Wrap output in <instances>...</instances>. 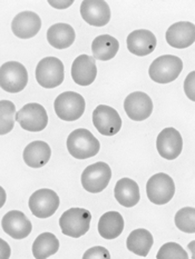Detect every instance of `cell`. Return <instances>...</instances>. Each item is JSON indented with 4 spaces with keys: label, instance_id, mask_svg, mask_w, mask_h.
<instances>
[{
    "label": "cell",
    "instance_id": "3",
    "mask_svg": "<svg viewBox=\"0 0 195 259\" xmlns=\"http://www.w3.org/2000/svg\"><path fill=\"white\" fill-rule=\"evenodd\" d=\"M183 70V61L173 55H164L156 58L149 66L150 79L158 83H170L177 79Z\"/></svg>",
    "mask_w": 195,
    "mask_h": 259
},
{
    "label": "cell",
    "instance_id": "4",
    "mask_svg": "<svg viewBox=\"0 0 195 259\" xmlns=\"http://www.w3.org/2000/svg\"><path fill=\"white\" fill-rule=\"evenodd\" d=\"M55 112L64 121L78 120L85 112L86 103L82 95L75 92H65L58 95L54 104Z\"/></svg>",
    "mask_w": 195,
    "mask_h": 259
},
{
    "label": "cell",
    "instance_id": "31",
    "mask_svg": "<svg viewBox=\"0 0 195 259\" xmlns=\"http://www.w3.org/2000/svg\"><path fill=\"white\" fill-rule=\"evenodd\" d=\"M184 92L189 100H195V71L189 72L184 80Z\"/></svg>",
    "mask_w": 195,
    "mask_h": 259
},
{
    "label": "cell",
    "instance_id": "5",
    "mask_svg": "<svg viewBox=\"0 0 195 259\" xmlns=\"http://www.w3.org/2000/svg\"><path fill=\"white\" fill-rule=\"evenodd\" d=\"M37 82L44 88L52 89L60 86L65 78L64 64L56 57H46L39 61L35 71Z\"/></svg>",
    "mask_w": 195,
    "mask_h": 259
},
{
    "label": "cell",
    "instance_id": "25",
    "mask_svg": "<svg viewBox=\"0 0 195 259\" xmlns=\"http://www.w3.org/2000/svg\"><path fill=\"white\" fill-rule=\"evenodd\" d=\"M153 244L154 239L152 234L143 228L133 230L126 240L127 249L141 257H146L148 255Z\"/></svg>",
    "mask_w": 195,
    "mask_h": 259
},
{
    "label": "cell",
    "instance_id": "14",
    "mask_svg": "<svg viewBox=\"0 0 195 259\" xmlns=\"http://www.w3.org/2000/svg\"><path fill=\"white\" fill-rule=\"evenodd\" d=\"M2 227L4 232L14 239H24L32 230L31 222L19 210H10L6 213L3 217Z\"/></svg>",
    "mask_w": 195,
    "mask_h": 259
},
{
    "label": "cell",
    "instance_id": "17",
    "mask_svg": "<svg viewBox=\"0 0 195 259\" xmlns=\"http://www.w3.org/2000/svg\"><path fill=\"white\" fill-rule=\"evenodd\" d=\"M97 77L96 60L88 55H81L71 66V78L75 83L83 87L92 85Z\"/></svg>",
    "mask_w": 195,
    "mask_h": 259
},
{
    "label": "cell",
    "instance_id": "2",
    "mask_svg": "<svg viewBox=\"0 0 195 259\" xmlns=\"http://www.w3.org/2000/svg\"><path fill=\"white\" fill-rule=\"evenodd\" d=\"M92 213L84 208H70L59 218L61 233L71 238H80L91 227Z\"/></svg>",
    "mask_w": 195,
    "mask_h": 259
},
{
    "label": "cell",
    "instance_id": "23",
    "mask_svg": "<svg viewBox=\"0 0 195 259\" xmlns=\"http://www.w3.org/2000/svg\"><path fill=\"white\" fill-rule=\"evenodd\" d=\"M124 226V218L119 211H107L99 218L97 229L103 238L115 239L120 237Z\"/></svg>",
    "mask_w": 195,
    "mask_h": 259
},
{
    "label": "cell",
    "instance_id": "11",
    "mask_svg": "<svg viewBox=\"0 0 195 259\" xmlns=\"http://www.w3.org/2000/svg\"><path fill=\"white\" fill-rule=\"evenodd\" d=\"M93 123L103 136H114L121 131L122 118L113 107L99 105L93 111Z\"/></svg>",
    "mask_w": 195,
    "mask_h": 259
},
{
    "label": "cell",
    "instance_id": "9",
    "mask_svg": "<svg viewBox=\"0 0 195 259\" xmlns=\"http://www.w3.org/2000/svg\"><path fill=\"white\" fill-rule=\"evenodd\" d=\"M15 120L19 122L22 129L27 132H42L48 125V115L46 109L41 104L30 103L25 105L16 112Z\"/></svg>",
    "mask_w": 195,
    "mask_h": 259
},
{
    "label": "cell",
    "instance_id": "24",
    "mask_svg": "<svg viewBox=\"0 0 195 259\" xmlns=\"http://www.w3.org/2000/svg\"><path fill=\"white\" fill-rule=\"evenodd\" d=\"M120 42L110 35H100L94 39L92 44V53L95 60L107 61L113 59L119 53Z\"/></svg>",
    "mask_w": 195,
    "mask_h": 259
},
{
    "label": "cell",
    "instance_id": "1",
    "mask_svg": "<svg viewBox=\"0 0 195 259\" xmlns=\"http://www.w3.org/2000/svg\"><path fill=\"white\" fill-rule=\"evenodd\" d=\"M67 149L76 159H88L98 154L100 144L91 132L80 128L69 134L67 138Z\"/></svg>",
    "mask_w": 195,
    "mask_h": 259
},
{
    "label": "cell",
    "instance_id": "30",
    "mask_svg": "<svg viewBox=\"0 0 195 259\" xmlns=\"http://www.w3.org/2000/svg\"><path fill=\"white\" fill-rule=\"evenodd\" d=\"M99 258H104V259L110 258L109 251L102 246L93 247V248L88 249L85 254L83 255V259H99Z\"/></svg>",
    "mask_w": 195,
    "mask_h": 259
},
{
    "label": "cell",
    "instance_id": "34",
    "mask_svg": "<svg viewBox=\"0 0 195 259\" xmlns=\"http://www.w3.org/2000/svg\"><path fill=\"white\" fill-rule=\"evenodd\" d=\"M6 200H7V194H6L5 189L0 186V208H3Z\"/></svg>",
    "mask_w": 195,
    "mask_h": 259
},
{
    "label": "cell",
    "instance_id": "8",
    "mask_svg": "<svg viewBox=\"0 0 195 259\" xmlns=\"http://www.w3.org/2000/svg\"><path fill=\"white\" fill-rule=\"evenodd\" d=\"M146 194L149 201L155 205H165L175 194V184L170 175L159 172L153 175L146 184Z\"/></svg>",
    "mask_w": 195,
    "mask_h": 259
},
{
    "label": "cell",
    "instance_id": "19",
    "mask_svg": "<svg viewBox=\"0 0 195 259\" xmlns=\"http://www.w3.org/2000/svg\"><path fill=\"white\" fill-rule=\"evenodd\" d=\"M126 44L130 53L138 56V57H144V56H147L154 52L158 40H156V37L152 31L138 29L134 30L128 35Z\"/></svg>",
    "mask_w": 195,
    "mask_h": 259
},
{
    "label": "cell",
    "instance_id": "27",
    "mask_svg": "<svg viewBox=\"0 0 195 259\" xmlns=\"http://www.w3.org/2000/svg\"><path fill=\"white\" fill-rule=\"evenodd\" d=\"M16 106L10 100H0V136L9 134L15 126Z\"/></svg>",
    "mask_w": 195,
    "mask_h": 259
},
{
    "label": "cell",
    "instance_id": "16",
    "mask_svg": "<svg viewBox=\"0 0 195 259\" xmlns=\"http://www.w3.org/2000/svg\"><path fill=\"white\" fill-rule=\"evenodd\" d=\"M166 41L171 47L185 49L195 41V26L189 21H178L166 31Z\"/></svg>",
    "mask_w": 195,
    "mask_h": 259
},
{
    "label": "cell",
    "instance_id": "20",
    "mask_svg": "<svg viewBox=\"0 0 195 259\" xmlns=\"http://www.w3.org/2000/svg\"><path fill=\"white\" fill-rule=\"evenodd\" d=\"M114 196L119 204L126 208H132L137 205L141 199L138 185L131 178H122L116 183Z\"/></svg>",
    "mask_w": 195,
    "mask_h": 259
},
{
    "label": "cell",
    "instance_id": "21",
    "mask_svg": "<svg viewBox=\"0 0 195 259\" xmlns=\"http://www.w3.org/2000/svg\"><path fill=\"white\" fill-rule=\"evenodd\" d=\"M24 161L30 168H42L49 161L52 157V149L49 145L42 140H36L24 149Z\"/></svg>",
    "mask_w": 195,
    "mask_h": 259
},
{
    "label": "cell",
    "instance_id": "7",
    "mask_svg": "<svg viewBox=\"0 0 195 259\" xmlns=\"http://www.w3.org/2000/svg\"><path fill=\"white\" fill-rule=\"evenodd\" d=\"M110 179V167L103 161L95 162V164L86 167L81 178L83 188L92 194L102 193L108 186Z\"/></svg>",
    "mask_w": 195,
    "mask_h": 259
},
{
    "label": "cell",
    "instance_id": "28",
    "mask_svg": "<svg viewBox=\"0 0 195 259\" xmlns=\"http://www.w3.org/2000/svg\"><path fill=\"white\" fill-rule=\"evenodd\" d=\"M176 227L183 233H195V209L193 207H185L178 210L175 215Z\"/></svg>",
    "mask_w": 195,
    "mask_h": 259
},
{
    "label": "cell",
    "instance_id": "32",
    "mask_svg": "<svg viewBox=\"0 0 195 259\" xmlns=\"http://www.w3.org/2000/svg\"><path fill=\"white\" fill-rule=\"evenodd\" d=\"M11 255L10 246L8 245L7 241L0 238V259H8Z\"/></svg>",
    "mask_w": 195,
    "mask_h": 259
},
{
    "label": "cell",
    "instance_id": "10",
    "mask_svg": "<svg viewBox=\"0 0 195 259\" xmlns=\"http://www.w3.org/2000/svg\"><path fill=\"white\" fill-rule=\"evenodd\" d=\"M59 204L58 195L54 190L47 188L36 190L28 202L32 215L41 219L52 217L57 211Z\"/></svg>",
    "mask_w": 195,
    "mask_h": 259
},
{
    "label": "cell",
    "instance_id": "26",
    "mask_svg": "<svg viewBox=\"0 0 195 259\" xmlns=\"http://www.w3.org/2000/svg\"><path fill=\"white\" fill-rule=\"evenodd\" d=\"M59 249V240L52 233H43L32 244V255L37 259H46Z\"/></svg>",
    "mask_w": 195,
    "mask_h": 259
},
{
    "label": "cell",
    "instance_id": "18",
    "mask_svg": "<svg viewBox=\"0 0 195 259\" xmlns=\"http://www.w3.org/2000/svg\"><path fill=\"white\" fill-rule=\"evenodd\" d=\"M42 28V19L33 11H22L17 15L11 22V30L20 39L35 37Z\"/></svg>",
    "mask_w": 195,
    "mask_h": 259
},
{
    "label": "cell",
    "instance_id": "35",
    "mask_svg": "<svg viewBox=\"0 0 195 259\" xmlns=\"http://www.w3.org/2000/svg\"><path fill=\"white\" fill-rule=\"evenodd\" d=\"M194 245H195V241L193 240V241H191V243H189V245H188V248L191 249V254H192V258H194Z\"/></svg>",
    "mask_w": 195,
    "mask_h": 259
},
{
    "label": "cell",
    "instance_id": "29",
    "mask_svg": "<svg viewBox=\"0 0 195 259\" xmlns=\"http://www.w3.org/2000/svg\"><path fill=\"white\" fill-rule=\"evenodd\" d=\"M158 259H188L187 252L184 250L182 246L176 243H166L161 247L158 255Z\"/></svg>",
    "mask_w": 195,
    "mask_h": 259
},
{
    "label": "cell",
    "instance_id": "13",
    "mask_svg": "<svg viewBox=\"0 0 195 259\" xmlns=\"http://www.w3.org/2000/svg\"><path fill=\"white\" fill-rule=\"evenodd\" d=\"M124 109L130 119L134 121H143L152 115L153 101L147 94L134 92L125 98Z\"/></svg>",
    "mask_w": 195,
    "mask_h": 259
},
{
    "label": "cell",
    "instance_id": "12",
    "mask_svg": "<svg viewBox=\"0 0 195 259\" xmlns=\"http://www.w3.org/2000/svg\"><path fill=\"white\" fill-rule=\"evenodd\" d=\"M156 148L162 158L174 160L181 155L183 149V139L175 128H165L156 139Z\"/></svg>",
    "mask_w": 195,
    "mask_h": 259
},
{
    "label": "cell",
    "instance_id": "6",
    "mask_svg": "<svg viewBox=\"0 0 195 259\" xmlns=\"http://www.w3.org/2000/svg\"><path fill=\"white\" fill-rule=\"evenodd\" d=\"M28 82L26 67L18 61H8L0 67V88L9 94L24 90Z\"/></svg>",
    "mask_w": 195,
    "mask_h": 259
},
{
    "label": "cell",
    "instance_id": "22",
    "mask_svg": "<svg viewBox=\"0 0 195 259\" xmlns=\"http://www.w3.org/2000/svg\"><path fill=\"white\" fill-rule=\"evenodd\" d=\"M76 33L74 28L68 24H55L47 30V41L56 49H66L75 41Z\"/></svg>",
    "mask_w": 195,
    "mask_h": 259
},
{
    "label": "cell",
    "instance_id": "15",
    "mask_svg": "<svg viewBox=\"0 0 195 259\" xmlns=\"http://www.w3.org/2000/svg\"><path fill=\"white\" fill-rule=\"evenodd\" d=\"M82 18L88 25L104 27L110 20L109 6L103 0H85L81 5Z\"/></svg>",
    "mask_w": 195,
    "mask_h": 259
},
{
    "label": "cell",
    "instance_id": "33",
    "mask_svg": "<svg viewBox=\"0 0 195 259\" xmlns=\"http://www.w3.org/2000/svg\"><path fill=\"white\" fill-rule=\"evenodd\" d=\"M48 4L56 9H66L74 4V0H67V2H57V0H49Z\"/></svg>",
    "mask_w": 195,
    "mask_h": 259
}]
</instances>
